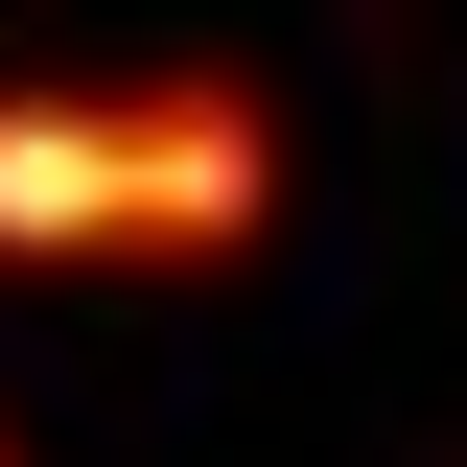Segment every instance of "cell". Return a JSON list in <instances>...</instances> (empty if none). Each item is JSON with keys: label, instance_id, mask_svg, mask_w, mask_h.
<instances>
[{"label": "cell", "instance_id": "1", "mask_svg": "<svg viewBox=\"0 0 467 467\" xmlns=\"http://www.w3.org/2000/svg\"><path fill=\"white\" fill-rule=\"evenodd\" d=\"M94 234L117 281H211L281 234V94L257 70H117L94 94Z\"/></svg>", "mask_w": 467, "mask_h": 467}, {"label": "cell", "instance_id": "3", "mask_svg": "<svg viewBox=\"0 0 467 467\" xmlns=\"http://www.w3.org/2000/svg\"><path fill=\"white\" fill-rule=\"evenodd\" d=\"M0 467H24V444H0Z\"/></svg>", "mask_w": 467, "mask_h": 467}, {"label": "cell", "instance_id": "2", "mask_svg": "<svg viewBox=\"0 0 467 467\" xmlns=\"http://www.w3.org/2000/svg\"><path fill=\"white\" fill-rule=\"evenodd\" d=\"M0 257L24 281H117V234H94V94L70 70H0Z\"/></svg>", "mask_w": 467, "mask_h": 467}]
</instances>
